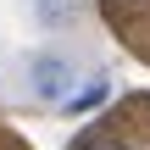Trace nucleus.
<instances>
[{
  "label": "nucleus",
  "mask_w": 150,
  "mask_h": 150,
  "mask_svg": "<svg viewBox=\"0 0 150 150\" xmlns=\"http://www.w3.org/2000/svg\"><path fill=\"white\" fill-rule=\"evenodd\" d=\"M28 83H33V95H39V100H67V95H72V83H78V72H72V61H67V56L45 50V56H33V61H28Z\"/></svg>",
  "instance_id": "nucleus-1"
},
{
  "label": "nucleus",
  "mask_w": 150,
  "mask_h": 150,
  "mask_svg": "<svg viewBox=\"0 0 150 150\" xmlns=\"http://www.w3.org/2000/svg\"><path fill=\"white\" fill-rule=\"evenodd\" d=\"M128 6H134V0H128Z\"/></svg>",
  "instance_id": "nucleus-5"
},
{
  "label": "nucleus",
  "mask_w": 150,
  "mask_h": 150,
  "mask_svg": "<svg viewBox=\"0 0 150 150\" xmlns=\"http://www.w3.org/2000/svg\"><path fill=\"white\" fill-rule=\"evenodd\" d=\"M95 100H106V83H89V89H83V95H78V100H72V106H78V111H83V106H95Z\"/></svg>",
  "instance_id": "nucleus-3"
},
{
  "label": "nucleus",
  "mask_w": 150,
  "mask_h": 150,
  "mask_svg": "<svg viewBox=\"0 0 150 150\" xmlns=\"http://www.w3.org/2000/svg\"><path fill=\"white\" fill-rule=\"evenodd\" d=\"M33 17L45 28H72L78 22V0H33Z\"/></svg>",
  "instance_id": "nucleus-2"
},
{
  "label": "nucleus",
  "mask_w": 150,
  "mask_h": 150,
  "mask_svg": "<svg viewBox=\"0 0 150 150\" xmlns=\"http://www.w3.org/2000/svg\"><path fill=\"white\" fill-rule=\"evenodd\" d=\"M83 150H122V145H117V139H89Z\"/></svg>",
  "instance_id": "nucleus-4"
}]
</instances>
